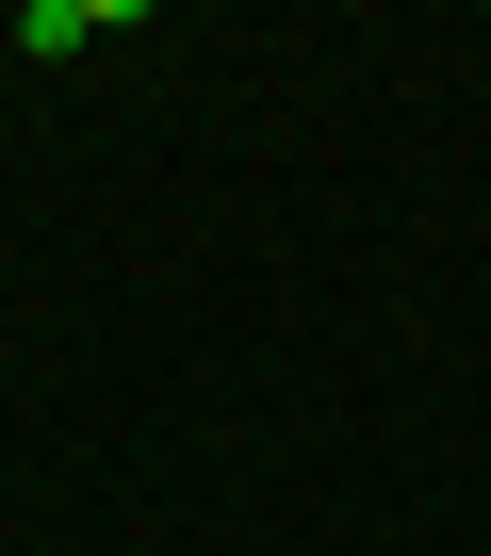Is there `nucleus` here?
I'll return each mask as SVG.
<instances>
[{
  "label": "nucleus",
  "instance_id": "obj_1",
  "mask_svg": "<svg viewBox=\"0 0 491 556\" xmlns=\"http://www.w3.org/2000/svg\"><path fill=\"white\" fill-rule=\"evenodd\" d=\"M17 50L66 66V50H99V17H83V0H17Z\"/></svg>",
  "mask_w": 491,
  "mask_h": 556
}]
</instances>
